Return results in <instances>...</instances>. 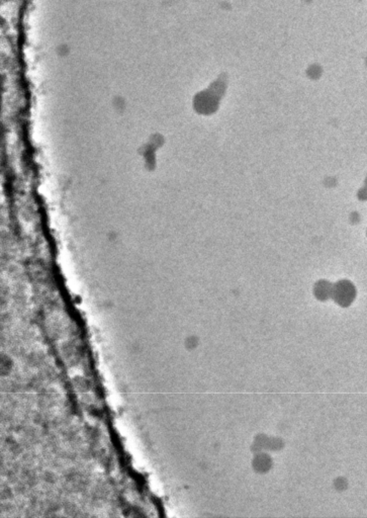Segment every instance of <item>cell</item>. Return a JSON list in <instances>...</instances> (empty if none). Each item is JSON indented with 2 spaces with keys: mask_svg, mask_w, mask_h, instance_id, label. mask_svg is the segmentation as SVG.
<instances>
[{
  "mask_svg": "<svg viewBox=\"0 0 367 518\" xmlns=\"http://www.w3.org/2000/svg\"><path fill=\"white\" fill-rule=\"evenodd\" d=\"M353 287L349 282L343 281L341 283H338L335 289V294L339 301L341 302H348L353 297Z\"/></svg>",
  "mask_w": 367,
  "mask_h": 518,
  "instance_id": "1",
  "label": "cell"
}]
</instances>
